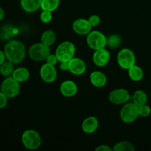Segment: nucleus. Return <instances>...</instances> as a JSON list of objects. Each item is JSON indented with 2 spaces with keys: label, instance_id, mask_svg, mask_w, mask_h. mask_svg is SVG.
<instances>
[{
  "label": "nucleus",
  "instance_id": "obj_1",
  "mask_svg": "<svg viewBox=\"0 0 151 151\" xmlns=\"http://www.w3.org/2000/svg\"><path fill=\"white\" fill-rule=\"evenodd\" d=\"M4 54L7 60L14 64L23 61L26 55V48L23 43L17 40H11L4 46Z\"/></svg>",
  "mask_w": 151,
  "mask_h": 151
},
{
  "label": "nucleus",
  "instance_id": "obj_2",
  "mask_svg": "<svg viewBox=\"0 0 151 151\" xmlns=\"http://www.w3.org/2000/svg\"><path fill=\"white\" fill-rule=\"evenodd\" d=\"M76 53V47L72 42L69 41H63L56 48L55 54L57 56L59 62H69L73 58Z\"/></svg>",
  "mask_w": 151,
  "mask_h": 151
},
{
  "label": "nucleus",
  "instance_id": "obj_3",
  "mask_svg": "<svg viewBox=\"0 0 151 151\" xmlns=\"http://www.w3.org/2000/svg\"><path fill=\"white\" fill-rule=\"evenodd\" d=\"M51 53L50 47L43 44L42 42L35 43L29 49L28 54L29 58L35 61L41 62L47 60V57Z\"/></svg>",
  "mask_w": 151,
  "mask_h": 151
},
{
  "label": "nucleus",
  "instance_id": "obj_4",
  "mask_svg": "<svg viewBox=\"0 0 151 151\" xmlns=\"http://www.w3.org/2000/svg\"><path fill=\"white\" fill-rule=\"evenodd\" d=\"M22 142L27 149L35 150L41 145V137L35 130H27L22 136Z\"/></svg>",
  "mask_w": 151,
  "mask_h": 151
},
{
  "label": "nucleus",
  "instance_id": "obj_5",
  "mask_svg": "<svg viewBox=\"0 0 151 151\" xmlns=\"http://www.w3.org/2000/svg\"><path fill=\"white\" fill-rule=\"evenodd\" d=\"M87 45L93 50L106 48L107 46V37L98 30L91 31L86 36Z\"/></svg>",
  "mask_w": 151,
  "mask_h": 151
},
{
  "label": "nucleus",
  "instance_id": "obj_6",
  "mask_svg": "<svg viewBox=\"0 0 151 151\" xmlns=\"http://www.w3.org/2000/svg\"><path fill=\"white\" fill-rule=\"evenodd\" d=\"M121 120L127 124L132 123L139 116V106L134 103H126L123 105L120 111Z\"/></svg>",
  "mask_w": 151,
  "mask_h": 151
},
{
  "label": "nucleus",
  "instance_id": "obj_7",
  "mask_svg": "<svg viewBox=\"0 0 151 151\" xmlns=\"http://www.w3.org/2000/svg\"><path fill=\"white\" fill-rule=\"evenodd\" d=\"M1 91L7 98H14L20 92V83L12 76L7 77L1 83Z\"/></svg>",
  "mask_w": 151,
  "mask_h": 151
},
{
  "label": "nucleus",
  "instance_id": "obj_8",
  "mask_svg": "<svg viewBox=\"0 0 151 151\" xmlns=\"http://www.w3.org/2000/svg\"><path fill=\"white\" fill-rule=\"evenodd\" d=\"M117 63L122 69L128 70L136 64V56L134 52L128 48H123L118 52Z\"/></svg>",
  "mask_w": 151,
  "mask_h": 151
},
{
  "label": "nucleus",
  "instance_id": "obj_9",
  "mask_svg": "<svg viewBox=\"0 0 151 151\" xmlns=\"http://www.w3.org/2000/svg\"><path fill=\"white\" fill-rule=\"evenodd\" d=\"M131 99V95L128 90L125 88H116L110 92L109 100L114 105H123L128 103Z\"/></svg>",
  "mask_w": 151,
  "mask_h": 151
},
{
  "label": "nucleus",
  "instance_id": "obj_10",
  "mask_svg": "<svg viewBox=\"0 0 151 151\" xmlns=\"http://www.w3.org/2000/svg\"><path fill=\"white\" fill-rule=\"evenodd\" d=\"M40 77L44 82L47 83H52L57 79V70L55 66L46 63L40 68Z\"/></svg>",
  "mask_w": 151,
  "mask_h": 151
},
{
  "label": "nucleus",
  "instance_id": "obj_11",
  "mask_svg": "<svg viewBox=\"0 0 151 151\" xmlns=\"http://www.w3.org/2000/svg\"><path fill=\"white\" fill-rule=\"evenodd\" d=\"M111 54L106 48L95 50L93 54L92 60L94 64L98 67H103L109 63Z\"/></svg>",
  "mask_w": 151,
  "mask_h": 151
},
{
  "label": "nucleus",
  "instance_id": "obj_12",
  "mask_svg": "<svg viewBox=\"0 0 151 151\" xmlns=\"http://www.w3.org/2000/svg\"><path fill=\"white\" fill-rule=\"evenodd\" d=\"M86 71L85 61L80 58L74 57L69 61V72L74 75H82Z\"/></svg>",
  "mask_w": 151,
  "mask_h": 151
},
{
  "label": "nucleus",
  "instance_id": "obj_13",
  "mask_svg": "<svg viewBox=\"0 0 151 151\" xmlns=\"http://www.w3.org/2000/svg\"><path fill=\"white\" fill-rule=\"evenodd\" d=\"M92 27L88 19H78L72 24V29L76 34L80 35H87L91 31Z\"/></svg>",
  "mask_w": 151,
  "mask_h": 151
},
{
  "label": "nucleus",
  "instance_id": "obj_14",
  "mask_svg": "<svg viewBox=\"0 0 151 151\" xmlns=\"http://www.w3.org/2000/svg\"><path fill=\"white\" fill-rule=\"evenodd\" d=\"M78 85L70 80L63 81L60 86V91L62 95L66 97H72L78 93Z\"/></svg>",
  "mask_w": 151,
  "mask_h": 151
},
{
  "label": "nucleus",
  "instance_id": "obj_15",
  "mask_svg": "<svg viewBox=\"0 0 151 151\" xmlns=\"http://www.w3.org/2000/svg\"><path fill=\"white\" fill-rule=\"evenodd\" d=\"M99 126V121L96 116H91L86 118L82 122L81 128L83 131L87 134H94Z\"/></svg>",
  "mask_w": 151,
  "mask_h": 151
},
{
  "label": "nucleus",
  "instance_id": "obj_16",
  "mask_svg": "<svg viewBox=\"0 0 151 151\" xmlns=\"http://www.w3.org/2000/svg\"><path fill=\"white\" fill-rule=\"evenodd\" d=\"M90 82L96 88H103L107 83V77L100 71H94L90 74Z\"/></svg>",
  "mask_w": 151,
  "mask_h": 151
},
{
  "label": "nucleus",
  "instance_id": "obj_17",
  "mask_svg": "<svg viewBox=\"0 0 151 151\" xmlns=\"http://www.w3.org/2000/svg\"><path fill=\"white\" fill-rule=\"evenodd\" d=\"M42 0H21L22 8L27 13H34L41 8Z\"/></svg>",
  "mask_w": 151,
  "mask_h": 151
},
{
  "label": "nucleus",
  "instance_id": "obj_18",
  "mask_svg": "<svg viewBox=\"0 0 151 151\" xmlns=\"http://www.w3.org/2000/svg\"><path fill=\"white\" fill-rule=\"evenodd\" d=\"M29 76H30L29 71L25 67L17 68L15 69L12 75V77L19 83L26 82L29 78Z\"/></svg>",
  "mask_w": 151,
  "mask_h": 151
},
{
  "label": "nucleus",
  "instance_id": "obj_19",
  "mask_svg": "<svg viewBox=\"0 0 151 151\" xmlns=\"http://www.w3.org/2000/svg\"><path fill=\"white\" fill-rule=\"evenodd\" d=\"M128 73L131 81L134 82H139L144 77V72L142 69L136 64L128 69Z\"/></svg>",
  "mask_w": 151,
  "mask_h": 151
},
{
  "label": "nucleus",
  "instance_id": "obj_20",
  "mask_svg": "<svg viewBox=\"0 0 151 151\" xmlns=\"http://www.w3.org/2000/svg\"><path fill=\"white\" fill-rule=\"evenodd\" d=\"M147 100H148V97H147V93L143 90H137L132 96L133 103H134L138 106L147 104Z\"/></svg>",
  "mask_w": 151,
  "mask_h": 151
},
{
  "label": "nucleus",
  "instance_id": "obj_21",
  "mask_svg": "<svg viewBox=\"0 0 151 151\" xmlns=\"http://www.w3.org/2000/svg\"><path fill=\"white\" fill-rule=\"evenodd\" d=\"M56 41V35L55 32L51 29H47L45 30L42 33L41 36V42L43 44H46V45L52 46V44H55Z\"/></svg>",
  "mask_w": 151,
  "mask_h": 151
},
{
  "label": "nucleus",
  "instance_id": "obj_22",
  "mask_svg": "<svg viewBox=\"0 0 151 151\" xmlns=\"http://www.w3.org/2000/svg\"><path fill=\"white\" fill-rule=\"evenodd\" d=\"M60 5V0H42L41 9L50 12H54L58 8Z\"/></svg>",
  "mask_w": 151,
  "mask_h": 151
},
{
  "label": "nucleus",
  "instance_id": "obj_23",
  "mask_svg": "<svg viewBox=\"0 0 151 151\" xmlns=\"http://www.w3.org/2000/svg\"><path fill=\"white\" fill-rule=\"evenodd\" d=\"M14 70V63L9 60L4 61L0 66V74L4 77L12 76Z\"/></svg>",
  "mask_w": 151,
  "mask_h": 151
},
{
  "label": "nucleus",
  "instance_id": "obj_24",
  "mask_svg": "<svg viewBox=\"0 0 151 151\" xmlns=\"http://www.w3.org/2000/svg\"><path fill=\"white\" fill-rule=\"evenodd\" d=\"M114 151H134L135 147L130 142L122 141L117 142L113 147Z\"/></svg>",
  "mask_w": 151,
  "mask_h": 151
},
{
  "label": "nucleus",
  "instance_id": "obj_25",
  "mask_svg": "<svg viewBox=\"0 0 151 151\" xmlns=\"http://www.w3.org/2000/svg\"><path fill=\"white\" fill-rule=\"evenodd\" d=\"M121 43V38L116 34H113L107 38V46L110 48H116Z\"/></svg>",
  "mask_w": 151,
  "mask_h": 151
},
{
  "label": "nucleus",
  "instance_id": "obj_26",
  "mask_svg": "<svg viewBox=\"0 0 151 151\" xmlns=\"http://www.w3.org/2000/svg\"><path fill=\"white\" fill-rule=\"evenodd\" d=\"M139 116L142 117H147L150 116L151 114V109L149 106L147 104L142 105V106H139Z\"/></svg>",
  "mask_w": 151,
  "mask_h": 151
},
{
  "label": "nucleus",
  "instance_id": "obj_27",
  "mask_svg": "<svg viewBox=\"0 0 151 151\" xmlns=\"http://www.w3.org/2000/svg\"><path fill=\"white\" fill-rule=\"evenodd\" d=\"M40 19L41 22L44 24H48L52 20V12L47 11V10H42L40 15Z\"/></svg>",
  "mask_w": 151,
  "mask_h": 151
},
{
  "label": "nucleus",
  "instance_id": "obj_28",
  "mask_svg": "<svg viewBox=\"0 0 151 151\" xmlns=\"http://www.w3.org/2000/svg\"><path fill=\"white\" fill-rule=\"evenodd\" d=\"M88 22L92 27H97L100 23V18L98 15H91L88 19Z\"/></svg>",
  "mask_w": 151,
  "mask_h": 151
},
{
  "label": "nucleus",
  "instance_id": "obj_29",
  "mask_svg": "<svg viewBox=\"0 0 151 151\" xmlns=\"http://www.w3.org/2000/svg\"><path fill=\"white\" fill-rule=\"evenodd\" d=\"M47 63H49L50 65H52V66H55L58 63V59L57 56L55 54H51L50 53V55L47 57Z\"/></svg>",
  "mask_w": 151,
  "mask_h": 151
},
{
  "label": "nucleus",
  "instance_id": "obj_30",
  "mask_svg": "<svg viewBox=\"0 0 151 151\" xmlns=\"http://www.w3.org/2000/svg\"><path fill=\"white\" fill-rule=\"evenodd\" d=\"M7 97L0 91V109H4L7 105Z\"/></svg>",
  "mask_w": 151,
  "mask_h": 151
},
{
  "label": "nucleus",
  "instance_id": "obj_31",
  "mask_svg": "<svg viewBox=\"0 0 151 151\" xmlns=\"http://www.w3.org/2000/svg\"><path fill=\"white\" fill-rule=\"evenodd\" d=\"M96 151H112L113 148L110 147L108 145H102L98 146L97 148L95 149Z\"/></svg>",
  "mask_w": 151,
  "mask_h": 151
},
{
  "label": "nucleus",
  "instance_id": "obj_32",
  "mask_svg": "<svg viewBox=\"0 0 151 151\" xmlns=\"http://www.w3.org/2000/svg\"><path fill=\"white\" fill-rule=\"evenodd\" d=\"M60 69L62 71H69V62H60Z\"/></svg>",
  "mask_w": 151,
  "mask_h": 151
},
{
  "label": "nucleus",
  "instance_id": "obj_33",
  "mask_svg": "<svg viewBox=\"0 0 151 151\" xmlns=\"http://www.w3.org/2000/svg\"><path fill=\"white\" fill-rule=\"evenodd\" d=\"M5 59H7V58H6L4 52L0 50V66H1V65L2 64L4 61H5Z\"/></svg>",
  "mask_w": 151,
  "mask_h": 151
},
{
  "label": "nucleus",
  "instance_id": "obj_34",
  "mask_svg": "<svg viewBox=\"0 0 151 151\" xmlns=\"http://www.w3.org/2000/svg\"><path fill=\"white\" fill-rule=\"evenodd\" d=\"M4 10L1 7H0V22L4 19Z\"/></svg>",
  "mask_w": 151,
  "mask_h": 151
}]
</instances>
